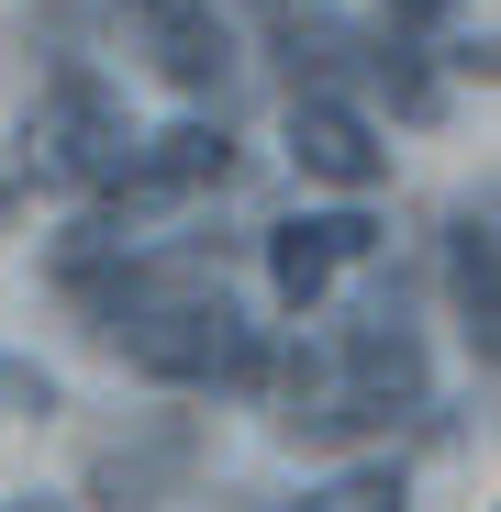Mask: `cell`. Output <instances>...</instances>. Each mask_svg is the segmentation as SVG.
I'll list each match as a JSON object with an SVG mask.
<instances>
[{"label": "cell", "instance_id": "11", "mask_svg": "<svg viewBox=\"0 0 501 512\" xmlns=\"http://www.w3.org/2000/svg\"><path fill=\"white\" fill-rule=\"evenodd\" d=\"M0 401H23V412H56V390H45L34 368H12V357H0Z\"/></svg>", "mask_w": 501, "mask_h": 512}, {"label": "cell", "instance_id": "12", "mask_svg": "<svg viewBox=\"0 0 501 512\" xmlns=\"http://www.w3.org/2000/svg\"><path fill=\"white\" fill-rule=\"evenodd\" d=\"M424 23H446V0H390V45H401V34H424Z\"/></svg>", "mask_w": 501, "mask_h": 512}, {"label": "cell", "instance_id": "7", "mask_svg": "<svg viewBox=\"0 0 501 512\" xmlns=\"http://www.w3.org/2000/svg\"><path fill=\"white\" fill-rule=\"evenodd\" d=\"M368 56L357 23H334V12H290L279 23V67H290V101H334V78H346Z\"/></svg>", "mask_w": 501, "mask_h": 512}, {"label": "cell", "instance_id": "10", "mask_svg": "<svg viewBox=\"0 0 501 512\" xmlns=\"http://www.w3.org/2000/svg\"><path fill=\"white\" fill-rule=\"evenodd\" d=\"M368 67H379V90H390L412 123H435V78L412 67V45H368Z\"/></svg>", "mask_w": 501, "mask_h": 512}, {"label": "cell", "instance_id": "6", "mask_svg": "<svg viewBox=\"0 0 501 512\" xmlns=\"http://www.w3.org/2000/svg\"><path fill=\"white\" fill-rule=\"evenodd\" d=\"M446 290H457V323H468V346L479 368L501 357V245H490V212H457L446 234Z\"/></svg>", "mask_w": 501, "mask_h": 512}, {"label": "cell", "instance_id": "3", "mask_svg": "<svg viewBox=\"0 0 501 512\" xmlns=\"http://www.w3.org/2000/svg\"><path fill=\"white\" fill-rule=\"evenodd\" d=\"M357 256H379V223L368 212H312V223H279L268 234V279H279V301H323L334 268H357Z\"/></svg>", "mask_w": 501, "mask_h": 512}, {"label": "cell", "instance_id": "5", "mask_svg": "<svg viewBox=\"0 0 501 512\" xmlns=\"http://www.w3.org/2000/svg\"><path fill=\"white\" fill-rule=\"evenodd\" d=\"M145 45H156V78L167 90H223L234 78V34L212 0H156L145 12Z\"/></svg>", "mask_w": 501, "mask_h": 512}, {"label": "cell", "instance_id": "9", "mask_svg": "<svg viewBox=\"0 0 501 512\" xmlns=\"http://www.w3.org/2000/svg\"><path fill=\"white\" fill-rule=\"evenodd\" d=\"M312 512H412V501H401V468H346Z\"/></svg>", "mask_w": 501, "mask_h": 512}, {"label": "cell", "instance_id": "2", "mask_svg": "<svg viewBox=\"0 0 501 512\" xmlns=\"http://www.w3.org/2000/svg\"><path fill=\"white\" fill-rule=\"evenodd\" d=\"M290 156L323 190H379L390 179V145H379V123L357 101H290Z\"/></svg>", "mask_w": 501, "mask_h": 512}, {"label": "cell", "instance_id": "4", "mask_svg": "<svg viewBox=\"0 0 501 512\" xmlns=\"http://www.w3.org/2000/svg\"><path fill=\"white\" fill-rule=\"evenodd\" d=\"M190 457H201V435L179 412L156 423V435H134V446H101V468H90V490H101V512H156L167 490L190 479Z\"/></svg>", "mask_w": 501, "mask_h": 512}, {"label": "cell", "instance_id": "8", "mask_svg": "<svg viewBox=\"0 0 501 512\" xmlns=\"http://www.w3.org/2000/svg\"><path fill=\"white\" fill-rule=\"evenodd\" d=\"M223 179H234L223 123H179V134L134 145V190H223Z\"/></svg>", "mask_w": 501, "mask_h": 512}, {"label": "cell", "instance_id": "1", "mask_svg": "<svg viewBox=\"0 0 501 512\" xmlns=\"http://www.w3.org/2000/svg\"><path fill=\"white\" fill-rule=\"evenodd\" d=\"M34 167L45 179H67V190H134V123H123V90L112 78H90V67H56L45 78V101H34Z\"/></svg>", "mask_w": 501, "mask_h": 512}, {"label": "cell", "instance_id": "13", "mask_svg": "<svg viewBox=\"0 0 501 512\" xmlns=\"http://www.w3.org/2000/svg\"><path fill=\"white\" fill-rule=\"evenodd\" d=\"M0 512H78V501H0Z\"/></svg>", "mask_w": 501, "mask_h": 512}]
</instances>
